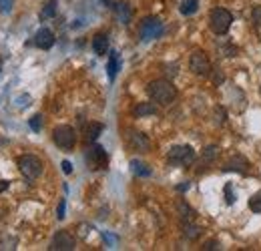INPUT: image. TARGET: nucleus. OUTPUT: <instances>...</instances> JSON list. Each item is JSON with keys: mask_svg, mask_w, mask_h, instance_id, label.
<instances>
[{"mask_svg": "<svg viewBox=\"0 0 261 251\" xmlns=\"http://www.w3.org/2000/svg\"><path fill=\"white\" fill-rule=\"evenodd\" d=\"M147 93H149V97L155 100V103H159V105H171L175 100V97H177L175 87L171 85L169 80H165V78H159V80L149 82Z\"/></svg>", "mask_w": 261, "mask_h": 251, "instance_id": "1", "label": "nucleus"}, {"mask_svg": "<svg viewBox=\"0 0 261 251\" xmlns=\"http://www.w3.org/2000/svg\"><path fill=\"white\" fill-rule=\"evenodd\" d=\"M231 22H233V16H231L229 10H225V8H215V10H211V14H209V26L219 37L229 30Z\"/></svg>", "mask_w": 261, "mask_h": 251, "instance_id": "2", "label": "nucleus"}, {"mask_svg": "<svg viewBox=\"0 0 261 251\" xmlns=\"http://www.w3.org/2000/svg\"><path fill=\"white\" fill-rule=\"evenodd\" d=\"M19 169L28 181H35L42 175V161L35 155H24L19 159Z\"/></svg>", "mask_w": 261, "mask_h": 251, "instance_id": "3", "label": "nucleus"}, {"mask_svg": "<svg viewBox=\"0 0 261 251\" xmlns=\"http://www.w3.org/2000/svg\"><path fill=\"white\" fill-rule=\"evenodd\" d=\"M53 141L60 147V149H73L75 147V143H76V133H75V129L73 127H69V125H60V127H56L55 131H53Z\"/></svg>", "mask_w": 261, "mask_h": 251, "instance_id": "4", "label": "nucleus"}, {"mask_svg": "<svg viewBox=\"0 0 261 251\" xmlns=\"http://www.w3.org/2000/svg\"><path fill=\"white\" fill-rule=\"evenodd\" d=\"M163 32V22L157 19V16H149L145 19L143 24H141V40H153V39H159Z\"/></svg>", "mask_w": 261, "mask_h": 251, "instance_id": "5", "label": "nucleus"}, {"mask_svg": "<svg viewBox=\"0 0 261 251\" xmlns=\"http://www.w3.org/2000/svg\"><path fill=\"white\" fill-rule=\"evenodd\" d=\"M189 69H191L195 75H199V77L209 75L211 62H209V58H207V55L203 53V50H195V53L191 55V58H189Z\"/></svg>", "mask_w": 261, "mask_h": 251, "instance_id": "6", "label": "nucleus"}, {"mask_svg": "<svg viewBox=\"0 0 261 251\" xmlns=\"http://www.w3.org/2000/svg\"><path fill=\"white\" fill-rule=\"evenodd\" d=\"M169 161L175 165H191L195 161V151L189 145H181V147H173L169 151Z\"/></svg>", "mask_w": 261, "mask_h": 251, "instance_id": "7", "label": "nucleus"}, {"mask_svg": "<svg viewBox=\"0 0 261 251\" xmlns=\"http://www.w3.org/2000/svg\"><path fill=\"white\" fill-rule=\"evenodd\" d=\"M87 163L91 165V169H105L107 163H109V157L105 153V149L101 145H93L87 151Z\"/></svg>", "mask_w": 261, "mask_h": 251, "instance_id": "8", "label": "nucleus"}, {"mask_svg": "<svg viewBox=\"0 0 261 251\" xmlns=\"http://www.w3.org/2000/svg\"><path fill=\"white\" fill-rule=\"evenodd\" d=\"M51 249H56V251H71L75 249V237L67 231H58L53 243H51Z\"/></svg>", "mask_w": 261, "mask_h": 251, "instance_id": "9", "label": "nucleus"}, {"mask_svg": "<svg viewBox=\"0 0 261 251\" xmlns=\"http://www.w3.org/2000/svg\"><path fill=\"white\" fill-rule=\"evenodd\" d=\"M127 141H129V145L133 147L135 151H149V149H151L149 139H147L143 133H137V131H129Z\"/></svg>", "mask_w": 261, "mask_h": 251, "instance_id": "10", "label": "nucleus"}, {"mask_svg": "<svg viewBox=\"0 0 261 251\" xmlns=\"http://www.w3.org/2000/svg\"><path fill=\"white\" fill-rule=\"evenodd\" d=\"M35 44L38 48H51L55 44V35L48 28H40L37 32V37H35Z\"/></svg>", "mask_w": 261, "mask_h": 251, "instance_id": "11", "label": "nucleus"}, {"mask_svg": "<svg viewBox=\"0 0 261 251\" xmlns=\"http://www.w3.org/2000/svg\"><path fill=\"white\" fill-rule=\"evenodd\" d=\"M119 69H121V57H119L117 50H112V53L109 55V62H107V73H109V78L111 80H115Z\"/></svg>", "mask_w": 261, "mask_h": 251, "instance_id": "12", "label": "nucleus"}, {"mask_svg": "<svg viewBox=\"0 0 261 251\" xmlns=\"http://www.w3.org/2000/svg\"><path fill=\"white\" fill-rule=\"evenodd\" d=\"M93 50L96 55H105L107 50H109V39H107V35H96L94 39H93Z\"/></svg>", "mask_w": 261, "mask_h": 251, "instance_id": "13", "label": "nucleus"}, {"mask_svg": "<svg viewBox=\"0 0 261 251\" xmlns=\"http://www.w3.org/2000/svg\"><path fill=\"white\" fill-rule=\"evenodd\" d=\"M133 115L135 116H147V115H157V107L153 103H139L135 109H133Z\"/></svg>", "mask_w": 261, "mask_h": 251, "instance_id": "14", "label": "nucleus"}, {"mask_svg": "<svg viewBox=\"0 0 261 251\" xmlns=\"http://www.w3.org/2000/svg\"><path fill=\"white\" fill-rule=\"evenodd\" d=\"M130 169H133V173L139 175V177H149V175H151L149 165H145L143 161H137V159L130 161Z\"/></svg>", "mask_w": 261, "mask_h": 251, "instance_id": "15", "label": "nucleus"}, {"mask_svg": "<svg viewBox=\"0 0 261 251\" xmlns=\"http://www.w3.org/2000/svg\"><path fill=\"white\" fill-rule=\"evenodd\" d=\"M103 133V125L101 123H91L89 127H87V141H96V137H99Z\"/></svg>", "mask_w": 261, "mask_h": 251, "instance_id": "16", "label": "nucleus"}, {"mask_svg": "<svg viewBox=\"0 0 261 251\" xmlns=\"http://www.w3.org/2000/svg\"><path fill=\"white\" fill-rule=\"evenodd\" d=\"M197 0H183L181 2V14H185V16H189V14H195L197 12Z\"/></svg>", "mask_w": 261, "mask_h": 251, "instance_id": "17", "label": "nucleus"}, {"mask_svg": "<svg viewBox=\"0 0 261 251\" xmlns=\"http://www.w3.org/2000/svg\"><path fill=\"white\" fill-rule=\"evenodd\" d=\"M117 14H119V19H121L123 24H127L130 20V10H129V6L125 2H119L117 4Z\"/></svg>", "mask_w": 261, "mask_h": 251, "instance_id": "18", "label": "nucleus"}, {"mask_svg": "<svg viewBox=\"0 0 261 251\" xmlns=\"http://www.w3.org/2000/svg\"><path fill=\"white\" fill-rule=\"evenodd\" d=\"M249 209L253 213H259L261 215V191H257V193H253L249 197Z\"/></svg>", "mask_w": 261, "mask_h": 251, "instance_id": "19", "label": "nucleus"}, {"mask_svg": "<svg viewBox=\"0 0 261 251\" xmlns=\"http://www.w3.org/2000/svg\"><path fill=\"white\" fill-rule=\"evenodd\" d=\"M55 12H56V0H51V2L44 6L40 19H51V16H55Z\"/></svg>", "mask_w": 261, "mask_h": 251, "instance_id": "20", "label": "nucleus"}, {"mask_svg": "<svg viewBox=\"0 0 261 251\" xmlns=\"http://www.w3.org/2000/svg\"><path fill=\"white\" fill-rule=\"evenodd\" d=\"M183 229H185V235H187L189 239L199 237V233H201V229H199L197 225H187V223H185V227H183Z\"/></svg>", "mask_w": 261, "mask_h": 251, "instance_id": "21", "label": "nucleus"}, {"mask_svg": "<svg viewBox=\"0 0 261 251\" xmlns=\"http://www.w3.org/2000/svg\"><path fill=\"white\" fill-rule=\"evenodd\" d=\"M30 129L32 131H35V133H38L40 131V127H42V116L40 115H35V116H32V119H30Z\"/></svg>", "mask_w": 261, "mask_h": 251, "instance_id": "22", "label": "nucleus"}, {"mask_svg": "<svg viewBox=\"0 0 261 251\" xmlns=\"http://www.w3.org/2000/svg\"><path fill=\"white\" fill-rule=\"evenodd\" d=\"M205 151H207V153H203V159H207V161H211V159H213V157L217 155V147H215V145H211V147H207Z\"/></svg>", "mask_w": 261, "mask_h": 251, "instance_id": "23", "label": "nucleus"}, {"mask_svg": "<svg viewBox=\"0 0 261 251\" xmlns=\"http://www.w3.org/2000/svg\"><path fill=\"white\" fill-rule=\"evenodd\" d=\"M251 19H253V22H255V24H259V26H261V6H255V8H253Z\"/></svg>", "mask_w": 261, "mask_h": 251, "instance_id": "24", "label": "nucleus"}, {"mask_svg": "<svg viewBox=\"0 0 261 251\" xmlns=\"http://www.w3.org/2000/svg\"><path fill=\"white\" fill-rule=\"evenodd\" d=\"M12 2H14V0H0V10H2V12H10L12 10Z\"/></svg>", "mask_w": 261, "mask_h": 251, "instance_id": "25", "label": "nucleus"}, {"mask_svg": "<svg viewBox=\"0 0 261 251\" xmlns=\"http://www.w3.org/2000/svg\"><path fill=\"white\" fill-rule=\"evenodd\" d=\"M64 209H67V203H64V199H60L58 211H56V217H58V219H64Z\"/></svg>", "mask_w": 261, "mask_h": 251, "instance_id": "26", "label": "nucleus"}, {"mask_svg": "<svg viewBox=\"0 0 261 251\" xmlns=\"http://www.w3.org/2000/svg\"><path fill=\"white\" fill-rule=\"evenodd\" d=\"M62 171L67 173V175L73 173V165H71V161H62Z\"/></svg>", "mask_w": 261, "mask_h": 251, "instance_id": "27", "label": "nucleus"}, {"mask_svg": "<svg viewBox=\"0 0 261 251\" xmlns=\"http://www.w3.org/2000/svg\"><path fill=\"white\" fill-rule=\"evenodd\" d=\"M225 193H227V203H233V195H231V185L225 187Z\"/></svg>", "mask_w": 261, "mask_h": 251, "instance_id": "28", "label": "nucleus"}, {"mask_svg": "<svg viewBox=\"0 0 261 251\" xmlns=\"http://www.w3.org/2000/svg\"><path fill=\"white\" fill-rule=\"evenodd\" d=\"M205 249H219V243H217V241H209V243L205 245Z\"/></svg>", "mask_w": 261, "mask_h": 251, "instance_id": "29", "label": "nucleus"}, {"mask_svg": "<svg viewBox=\"0 0 261 251\" xmlns=\"http://www.w3.org/2000/svg\"><path fill=\"white\" fill-rule=\"evenodd\" d=\"M4 189H8V181H2V179H0V193H2Z\"/></svg>", "mask_w": 261, "mask_h": 251, "instance_id": "30", "label": "nucleus"}]
</instances>
